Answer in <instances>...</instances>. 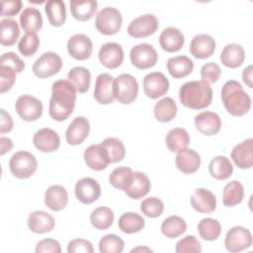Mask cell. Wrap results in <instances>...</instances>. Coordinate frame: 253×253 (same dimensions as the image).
Listing matches in <instances>:
<instances>
[{"instance_id": "1", "label": "cell", "mask_w": 253, "mask_h": 253, "mask_svg": "<svg viewBox=\"0 0 253 253\" xmlns=\"http://www.w3.org/2000/svg\"><path fill=\"white\" fill-rule=\"evenodd\" d=\"M76 89L68 80L59 79L51 86L49 116L56 122L65 121L72 113L76 103Z\"/></svg>"}, {"instance_id": "2", "label": "cell", "mask_w": 253, "mask_h": 253, "mask_svg": "<svg viewBox=\"0 0 253 253\" xmlns=\"http://www.w3.org/2000/svg\"><path fill=\"white\" fill-rule=\"evenodd\" d=\"M179 99L183 106L202 110L209 107L212 101V89L211 85L203 80L188 81L179 90Z\"/></svg>"}, {"instance_id": "3", "label": "cell", "mask_w": 253, "mask_h": 253, "mask_svg": "<svg viewBox=\"0 0 253 253\" xmlns=\"http://www.w3.org/2000/svg\"><path fill=\"white\" fill-rule=\"evenodd\" d=\"M221 100L226 111L234 117H241L251 109L250 96L244 91L242 85L235 80H228L223 84Z\"/></svg>"}, {"instance_id": "4", "label": "cell", "mask_w": 253, "mask_h": 253, "mask_svg": "<svg viewBox=\"0 0 253 253\" xmlns=\"http://www.w3.org/2000/svg\"><path fill=\"white\" fill-rule=\"evenodd\" d=\"M113 91L115 99L123 104H131L138 94V83L136 79L128 73H123L114 79Z\"/></svg>"}, {"instance_id": "5", "label": "cell", "mask_w": 253, "mask_h": 253, "mask_svg": "<svg viewBox=\"0 0 253 253\" xmlns=\"http://www.w3.org/2000/svg\"><path fill=\"white\" fill-rule=\"evenodd\" d=\"M12 175L18 179H27L34 175L38 169L36 156L26 150H20L12 155L9 161Z\"/></svg>"}, {"instance_id": "6", "label": "cell", "mask_w": 253, "mask_h": 253, "mask_svg": "<svg viewBox=\"0 0 253 253\" xmlns=\"http://www.w3.org/2000/svg\"><path fill=\"white\" fill-rule=\"evenodd\" d=\"M123 16L115 7H105L101 9L95 20V26L99 33L111 36L116 35L122 27Z\"/></svg>"}, {"instance_id": "7", "label": "cell", "mask_w": 253, "mask_h": 253, "mask_svg": "<svg viewBox=\"0 0 253 253\" xmlns=\"http://www.w3.org/2000/svg\"><path fill=\"white\" fill-rule=\"evenodd\" d=\"M15 110L19 117L26 122H34L39 120L42 115V103L32 95H21L16 103Z\"/></svg>"}, {"instance_id": "8", "label": "cell", "mask_w": 253, "mask_h": 253, "mask_svg": "<svg viewBox=\"0 0 253 253\" xmlns=\"http://www.w3.org/2000/svg\"><path fill=\"white\" fill-rule=\"evenodd\" d=\"M61 57L53 51L42 53L33 64V72L39 78H47L60 71Z\"/></svg>"}, {"instance_id": "9", "label": "cell", "mask_w": 253, "mask_h": 253, "mask_svg": "<svg viewBox=\"0 0 253 253\" xmlns=\"http://www.w3.org/2000/svg\"><path fill=\"white\" fill-rule=\"evenodd\" d=\"M159 27L158 18L154 14H144L133 19L127 27V34L134 39L153 35Z\"/></svg>"}, {"instance_id": "10", "label": "cell", "mask_w": 253, "mask_h": 253, "mask_svg": "<svg viewBox=\"0 0 253 253\" xmlns=\"http://www.w3.org/2000/svg\"><path fill=\"white\" fill-rule=\"evenodd\" d=\"M131 64L138 69H148L154 66L158 59L155 48L146 42L134 45L129 52Z\"/></svg>"}, {"instance_id": "11", "label": "cell", "mask_w": 253, "mask_h": 253, "mask_svg": "<svg viewBox=\"0 0 253 253\" xmlns=\"http://www.w3.org/2000/svg\"><path fill=\"white\" fill-rule=\"evenodd\" d=\"M252 245V234L249 229L243 226L231 227L224 238L225 249L229 252H240Z\"/></svg>"}, {"instance_id": "12", "label": "cell", "mask_w": 253, "mask_h": 253, "mask_svg": "<svg viewBox=\"0 0 253 253\" xmlns=\"http://www.w3.org/2000/svg\"><path fill=\"white\" fill-rule=\"evenodd\" d=\"M74 192L80 203L90 205L96 202L101 196V187L95 179L85 177L76 182Z\"/></svg>"}, {"instance_id": "13", "label": "cell", "mask_w": 253, "mask_h": 253, "mask_svg": "<svg viewBox=\"0 0 253 253\" xmlns=\"http://www.w3.org/2000/svg\"><path fill=\"white\" fill-rule=\"evenodd\" d=\"M144 94L150 99H157L169 90V81L161 72H150L143 78Z\"/></svg>"}, {"instance_id": "14", "label": "cell", "mask_w": 253, "mask_h": 253, "mask_svg": "<svg viewBox=\"0 0 253 253\" xmlns=\"http://www.w3.org/2000/svg\"><path fill=\"white\" fill-rule=\"evenodd\" d=\"M67 51L74 59L86 60L92 55V41L84 34H75L67 42Z\"/></svg>"}, {"instance_id": "15", "label": "cell", "mask_w": 253, "mask_h": 253, "mask_svg": "<svg viewBox=\"0 0 253 253\" xmlns=\"http://www.w3.org/2000/svg\"><path fill=\"white\" fill-rule=\"evenodd\" d=\"M90 123L85 117H76L67 126L65 132L66 142L70 145L81 144L89 135Z\"/></svg>"}, {"instance_id": "16", "label": "cell", "mask_w": 253, "mask_h": 253, "mask_svg": "<svg viewBox=\"0 0 253 253\" xmlns=\"http://www.w3.org/2000/svg\"><path fill=\"white\" fill-rule=\"evenodd\" d=\"M99 60L107 68H117L124 60V49L118 42H106L99 49Z\"/></svg>"}, {"instance_id": "17", "label": "cell", "mask_w": 253, "mask_h": 253, "mask_svg": "<svg viewBox=\"0 0 253 253\" xmlns=\"http://www.w3.org/2000/svg\"><path fill=\"white\" fill-rule=\"evenodd\" d=\"M33 142L36 148L42 152H54L60 146V137L52 128L43 127L34 134Z\"/></svg>"}, {"instance_id": "18", "label": "cell", "mask_w": 253, "mask_h": 253, "mask_svg": "<svg viewBox=\"0 0 253 253\" xmlns=\"http://www.w3.org/2000/svg\"><path fill=\"white\" fill-rule=\"evenodd\" d=\"M114 78L109 73H101L97 76L94 88V98L102 105H109L115 101Z\"/></svg>"}, {"instance_id": "19", "label": "cell", "mask_w": 253, "mask_h": 253, "mask_svg": "<svg viewBox=\"0 0 253 253\" xmlns=\"http://www.w3.org/2000/svg\"><path fill=\"white\" fill-rule=\"evenodd\" d=\"M196 128L204 135L211 136L216 134L221 127V120L216 113L204 111L194 119Z\"/></svg>"}, {"instance_id": "20", "label": "cell", "mask_w": 253, "mask_h": 253, "mask_svg": "<svg viewBox=\"0 0 253 253\" xmlns=\"http://www.w3.org/2000/svg\"><path fill=\"white\" fill-rule=\"evenodd\" d=\"M215 41L208 34L195 36L190 43V52L198 59H205L211 56L215 50Z\"/></svg>"}, {"instance_id": "21", "label": "cell", "mask_w": 253, "mask_h": 253, "mask_svg": "<svg viewBox=\"0 0 253 253\" xmlns=\"http://www.w3.org/2000/svg\"><path fill=\"white\" fill-rule=\"evenodd\" d=\"M230 157L234 164L240 169H250L253 165V139L251 137L236 144Z\"/></svg>"}, {"instance_id": "22", "label": "cell", "mask_w": 253, "mask_h": 253, "mask_svg": "<svg viewBox=\"0 0 253 253\" xmlns=\"http://www.w3.org/2000/svg\"><path fill=\"white\" fill-rule=\"evenodd\" d=\"M84 160L89 168L95 171H102L110 164L106 149L102 144H92L84 151Z\"/></svg>"}, {"instance_id": "23", "label": "cell", "mask_w": 253, "mask_h": 253, "mask_svg": "<svg viewBox=\"0 0 253 253\" xmlns=\"http://www.w3.org/2000/svg\"><path fill=\"white\" fill-rule=\"evenodd\" d=\"M191 205L198 212L211 213L216 209V199L210 190L198 188L191 197Z\"/></svg>"}, {"instance_id": "24", "label": "cell", "mask_w": 253, "mask_h": 253, "mask_svg": "<svg viewBox=\"0 0 253 253\" xmlns=\"http://www.w3.org/2000/svg\"><path fill=\"white\" fill-rule=\"evenodd\" d=\"M175 164L182 173L193 174L197 172L201 166V156L196 150L186 147L178 151Z\"/></svg>"}, {"instance_id": "25", "label": "cell", "mask_w": 253, "mask_h": 253, "mask_svg": "<svg viewBox=\"0 0 253 253\" xmlns=\"http://www.w3.org/2000/svg\"><path fill=\"white\" fill-rule=\"evenodd\" d=\"M159 43L163 50L167 52H175L182 48L185 43L183 33L176 27H168L164 29L159 36Z\"/></svg>"}, {"instance_id": "26", "label": "cell", "mask_w": 253, "mask_h": 253, "mask_svg": "<svg viewBox=\"0 0 253 253\" xmlns=\"http://www.w3.org/2000/svg\"><path fill=\"white\" fill-rule=\"evenodd\" d=\"M44 204L53 211H59L68 204L67 191L61 185H51L44 193Z\"/></svg>"}, {"instance_id": "27", "label": "cell", "mask_w": 253, "mask_h": 253, "mask_svg": "<svg viewBox=\"0 0 253 253\" xmlns=\"http://www.w3.org/2000/svg\"><path fill=\"white\" fill-rule=\"evenodd\" d=\"M55 220L52 215L44 211H35L30 213L28 217L29 229L38 234L49 232L53 229Z\"/></svg>"}, {"instance_id": "28", "label": "cell", "mask_w": 253, "mask_h": 253, "mask_svg": "<svg viewBox=\"0 0 253 253\" xmlns=\"http://www.w3.org/2000/svg\"><path fill=\"white\" fill-rule=\"evenodd\" d=\"M219 59L221 63L228 68L239 67L245 59L244 48L235 42L227 43L221 50Z\"/></svg>"}, {"instance_id": "29", "label": "cell", "mask_w": 253, "mask_h": 253, "mask_svg": "<svg viewBox=\"0 0 253 253\" xmlns=\"http://www.w3.org/2000/svg\"><path fill=\"white\" fill-rule=\"evenodd\" d=\"M167 70L170 75L175 78H183L192 73L194 69L193 60L186 55H177L167 60Z\"/></svg>"}, {"instance_id": "30", "label": "cell", "mask_w": 253, "mask_h": 253, "mask_svg": "<svg viewBox=\"0 0 253 253\" xmlns=\"http://www.w3.org/2000/svg\"><path fill=\"white\" fill-rule=\"evenodd\" d=\"M20 24L27 33H36L42 27V17L39 9L26 7L20 15Z\"/></svg>"}, {"instance_id": "31", "label": "cell", "mask_w": 253, "mask_h": 253, "mask_svg": "<svg viewBox=\"0 0 253 253\" xmlns=\"http://www.w3.org/2000/svg\"><path fill=\"white\" fill-rule=\"evenodd\" d=\"M98 3L94 0L70 1V12L73 18L80 22L89 21L97 11Z\"/></svg>"}, {"instance_id": "32", "label": "cell", "mask_w": 253, "mask_h": 253, "mask_svg": "<svg viewBox=\"0 0 253 253\" xmlns=\"http://www.w3.org/2000/svg\"><path fill=\"white\" fill-rule=\"evenodd\" d=\"M44 11L48 22L53 27H60L66 20L65 3L61 0H49L44 4Z\"/></svg>"}, {"instance_id": "33", "label": "cell", "mask_w": 253, "mask_h": 253, "mask_svg": "<svg viewBox=\"0 0 253 253\" xmlns=\"http://www.w3.org/2000/svg\"><path fill=\"white\" fill-rule=\"evenodd\" d=\"M151 188L149 178L143 173L136 171L133 174V180L130 187L125 193L132 200H138L146 196Z\"/></svg>"}, {"instance_id": "34", "label": "cell", "mask_w": 253, "mask_h": 253, "mask_svg": "<svg viewBox=\"0 0 253 253\" xmlns=\"http://www.w3.org/2000/svg\"><path fill=\"white\" fill-rule=\"evenodd\" d=\"M167 148L172 152H178L186 148L190 143V135L183 127H174L170 129L165 137Z\"/></svg>"}, {"instance_id": "35", "label": "cell", "mask_w": 253, "mask_h": 253, "mask_svg": "<svg viewBox=\"0 0 253 253\" xmlns=\"http://www.w3.org/2000/svg\"><path fill=\"white\" fill-rule=\"evenodd\" d=\"M209 172L211 176L216 180H225L232 175L233 166L227 157L219 155L211 160Z\"/></svg>"}, {"instance_id": "36", "label": "cell", "mask_w": 253, "mask_h": 253, "mask_svg": "<svg viewBox=\"0 0 253 253\" xmlns=\"http://www.w3.org/2000/svg\"><path fill=\"white\" fill-rule=\"evenodd\" d=\"M67 80L74 85L77 92L85 93L89 90L90 87L91 73L89 69L85 67L76 66L69 70L67 74Z\"/></svg>"}, {"instance_id": "37", "label": "cell", "mask_w": 253, "mask_h": 253, "mask_svg": "<svg viewBox=\"0 0 253 253\" xmlns=\"http://www.w3.org/2000/svg\"><path fill=\"white\" fill-rule=\"evenodd\" d=\"M244 198L243 185L236 180L227 183L222 191V203L225 207L230 208L240 204Z\"/></svg>"}, {"instance_id": "38", "label": "cell", "mask_w": 253, "mask_h": 253, "mask_svg": "<svg viewBox=\"0 0 253 253\" xmlns=\"http://www.w3.org/2000/svg\"><path fill=\"white\" fill-rule=\"evenodd\" d=\"M145 225V220L144 218L136 213V212H125L123 213L118 222L119 228L126 233V234H131L135 232H139Z\"/></svg>"}, {"instance_id": "39", "label": "cell", "mask_w": 253, "mask_h": 253, "mask_svg": "<svg viewBox=\"0 0 253 253\" xmlns=\"http://www.w3.org/2000/svg\"><path fill=\"white\" fill-rule=\"evenodd\" d=\"M177 110L176 102L170 97H165L155 104L154 116L158 122L168 123L176 117Z\"/></svg>"}, {"instance_id": "40", "label": "cell", "mask_w": 253, "mask_h": 253, "mask_svg": "<svg viewBox=\"0 0 253 253\" xmlns=\"http://www.w3.org/2000/svg\"><path fill=\"white\" fill-rule=\"evenodd\" d=\"M133 174L134 172L129 167H117L110 174L109 182L114 188L125 192L130 187Z\"/></svg>"}, {"instance_id": "41", "label": "cell", "mask_w": 253, "mask_h": 253, "mask_svg": "<svg viewBox=\"0 0 253 253\" xmlns=\"http://www.w3.org/2000/svg\"><path fill=\"white\" fill-rule=\"evenodd\" d=\"M1 38L0 43L5 46H11L16 43L20 37V28L18 23L13 19H3L0 22Z\"/></svg>"}, {"instance_id": "42", "label": "cell", "mask_w": 253, "mask_h": 253, "mask_svg": "<svg viewBox=\"0 0 253 253\" xmlns=\"http://www.w3.org/2000/svg\"><path fill=\"white\" fill-rule=\"evenodd\" d=\"M161 232L168 238H176L187 229L186 221L179 215H170L161 223Z\"/></svg>"}, {"instance_id": "43", "label": "cell", "mask_w": 253, "mask_h": 253, "mask_svg": "<svg viewBox=\"0 0 253 253\" xmlns=\"http://www.w3.org/2000/svg\"><path fill=\"white\" fill-rule=\"evenodd\" d=\"M90 222L98 230L108 229L114 222V212L108 207H98L91 212Z\"/></svg>"}, {"instance_id": "44", "label": "cell", "mask_w": 253, "mask_h": 253, "mask_svg": "<svg viewBox=\"0 0 253 253\" xmlns=\"http://www.w3.org/2000/svg\"><path fill=\"white\" fill-rule=\"evenodd\" d=\"M198 232L202 239L206 241H213L219 237L221 233V225L217 219L206 217L199 221Z\"/></svg>"}, {"instance_id": "45", "label": "cell", "mask_w": 253, "mask_h": 253, "mask_svg": "<svg viewBox=\"0 0 253 253\" xmlns=\"http://www.w3.org/2000/svg\"><path fill=\"white\" fill-rule=\"evenodd\" d=\"M101 144L108 153L110 163H118L125 158L126 148L119 138L107 137L101 142Z\"/></svg>"}, {"instance_id": "46", "label": "cell", "mask_w": 253, "mask_h": 253, "mask_svg": "<svg viewBox=\"0 0 253 253\" xmlns=\"http://www.w3.org/2000/svg\"><path fill=\"white\" fill-rule=\"evenodd\" d=\"M124 248V240L116 234H106L99 241V251L101 253H122Z\"/></svg>"}, {"instance_id": "47", "label": "cell", "mask_w": 253, "mask_h": 253, "mask_svg": "<svg viewBox=\"0 0 253 253\" xmlns=\"http://www.w3.org/2000/svg\"><path fill=\"white\" fill-rule=\"evenodd\" d=\"M40 46V39L37 33H26L18 43V49L24 56L34 55Z\"/></svg>"}, {"instance_id": "48", "label": "cell", "mask_w": 253, "mask_h": 253, "mask_svg": "<svg viewBox=\"0 0 253 253\" xmlns=\"http://www.w3.org/2000/svg\"><path fill=\"white\" fill-rule=\"evenodd\" d=\"M140 211L144 215L150 218H155L162 214L164 211V205L160 199L156 197H150L144 199L141 202Z\"/></svg>"}, {"instance_id": "49", "label": "cell", "mask_w": 253, "mask_h": 253, "mask_svg": "<svg viewBox=\"0 0 253 253\" xmlns=\"http://www.w3.org/2000/svg\"><path fill=\"white\" fill-rule=\"evenodd\" d=\"M175 251L177 253H188V252L200 253L202 252V245L196 236L187 235L176 243Z\"/></svg>"}, {"instance_id": "50", "label": "cell", "mask_w": 253, "mask_h": 253, "mask_svg": "<svg viewBox=\"0 0 253 253\" xmlns=\"http://www.w3.org/2000/svg\"><path fill=\"white\" fill-rule=\"evenodd\" d=\"M16 74V70L11 66L0 64V93H5L13 87Z\"/></svg>"}, {"instance_id": "51", "label": "cell", "mask_w": 253, "mask_h": 253, "mask_svg": "<svg viewBox=\"0 0 253 253\" xmlns=\"http://www.w3.org/2000/svg\"><path fill=\"white\" fill-rule=\"evenodd\" d=\"M220 73V67L215 62H208L201 68V78L209 84L215 83L219 79Z\"/></svg>"}, {"instance_id": "52", "label": "cell", "mask_w": 253, "mask_h": 253, "mask_svg": "<svg viewBox=\"0 0 253 253\" xmlns=\"http://www.w3.org/2000/svg\"><path fill=\"white\" fill-rule=\"evenodd\" d=\"M0 64L11 66L17 73H21L25 69V62L13 51L3 53L0 58Z\"/></svg>"}, {"instance_id": "53", "label": "cell", "mask_w": 253, "mask_h": 253, "mask_svg": "<svg viewBox=\"0 0 253 253\" xmlns=\"http://www.w3.org/2000/svg\"><path fill=\"white\" fill-rule=\"evenodd\" d=\"M67 252L68 253H78V252L93 253L94 248L90 241L82 238H77L69 241L67 245Z\"/></svg>"}, {"instance_id": "54", "label": "cell", "mask_w": 253, "mask_h": 253, "mask_svg": "<svg viewBox=\"0 0 253 253\" xmlns=\"http://www.w3.org/2000/svg\"><path fill=\"white\" fill-rule=\"evenodd\" d=\"M35 251L37 253H60L61 247L57 240L52 238H45L37 243Z\"/></svg>"}, {"instance_id": "55", "label": "cell", "mask_w": 253, "mask_h": 253, "mask_svg": "<svg viewBox=\"0 0 253 253\" xmlns=\"http://www.w3.org/2000/svg\"><path fill=\"white\" fill-rule=\"evenodd\" d=\"M22 1L21 0H2L1 6H2V12L1 15L6 17H13L17 15L21 8H22Z\"/></svg>"}, {"instance_id": "56", "label": "cell", "mask_w": 253, "mask_h": 253, "mask_svg": "<svg viewBox=\"0 0 253 253\" xmlns=\"http://www.w3.org/2000/svg\"><path fill=\"white\" fill-rule=\"evenodd\" d=\"M0 133L9 132L13 129V119L9 113H7L4 109L0 110Z\"/></svg>"}, {"instance_id": "57", "label": "cell", "mask_w": 253, "mask_h": 253, "mask_svg": "<svg viewBox=\"0 0 253 253\" xmlns=\"http://www.w3.org/2000/svg\"><path fill=\"white\" fill-rule=\"evenodd\" d=\"M13 148V142L10 138L1 136L0 137V155H4L6 152Z\"/></svg>"}, {"instance_id": "58", "label": "cell", "mask_w": 253, "mask_h": 253, "mask_svg": "<svg viewBox=\"0 0 253 253\" xmlns=\"http://www.w3.org/2000/svg\"><path fill=\"white\" fill-rule=\"evenodd\" d=\"M252 72H253V67L252 65H248L246 68H244L243 72H242V80L243 82L249 87L252 88Z\"/></svg>"}, {"instance_id": "59", "label": "cell", "mask_w": 253, "mask_h": 253, "mask_svg": "<svg viewBox=\"0 0 253 253\" xmlns=\"http://www.w3.org/2000/svg\"><path fill=\"white\" fill-rule=\"evenodd\" d=\"M139 251H145V252H152V250L150 248H147V247H136V248H133L130 250V252H139Z\"/></svg>"}]
</instances>
